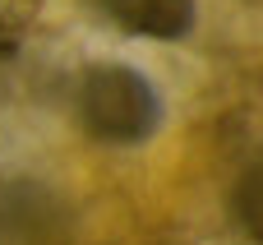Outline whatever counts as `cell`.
Listing matches in <instances>:
<instances>
[{"instance_id": "3", "label": "cell", "mask_w": 263, "mask_h": 245, "mask_svg": "<svg viewBox=\"0 0 263 245\" xmlns=\"http://www.w3.org/2000/svg\"><path fill=\"white\" fill-rule=\"evenodd\" d=\"M42 14V0H0V51H14Z\"/></svg>"}, {"instance_id": "2", "label": "cell", "mask_w": 263, "mask_h": 245, "mask_svg": "<svg viewBox=\"0 0 263 245\" xmlns=\"http://www.w3.org/2000/svg\"><path fill=\"white\" fill-rule=\"evenodd\" d=\"M106 19L129 32V37H153V42H180L194 32V0H102Z\"/></svg>"}, {"instance_id": "1", "label": "cell", "mask_w": 263, "mask_h": 245, "mask_svg": "<svg viewBox=\"0 0 263 245\" xmlns=\"http://www.w3.org/2000/svg\"><path fill=\"white\" fill-rule=\"evenodd\" d=\"M74 120L97 144H143L162 120V97L139 69L97 60L74 83Z\"/></svg>"}]
</instances>
